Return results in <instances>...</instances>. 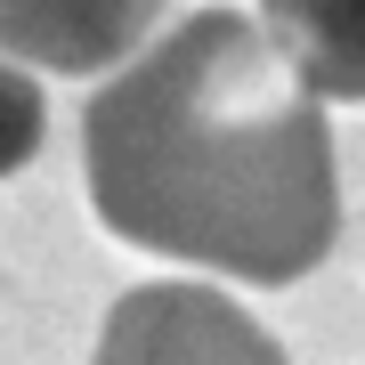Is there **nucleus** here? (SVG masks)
Returning <instances> with one entry per match:
<instances>
[{"label":"nucleus","mask_w":365,"mask_h":365,"mask_svg":"<svg viewBox=\"0 0 365 365\" xmlns=\"http://www.w3.org/2000/svg\"><path fill=\"white\" fill-rule=\"evenodd\" d=\"M81 179L122 244L244 284H292L333 252L341 170L260 16L195 9L81 106Z\"/></svg>","instance_id":"nucleus-1"},{"label":"nucleus","mask_w":365,"mask_h":365,"mask_svg":"<svg viewBox=\"0 0 365 365\" xmlns=\"http://www.w3.org/2000/svg\"><path fill=\"white\" fill-rule=\"evenodd\" d=\"M90 365H284V349L211 284H138L106 309Z\"/></svg>","instance_id":"nucleus-2"},{"label":"nucleus","mask_w":365,"mask_h":365,"mask_svg":"<svg viewBox=\"0 0 365 365\" xmlns=\"http://www.w3.org/2000/svg\"><path fill=\"white\" fill-rule=\"evenodd\" d=\"M170 0H0V57L25 73H122Z\"/></svg>","instance_id":"nucleus-3"},{"label":"nucleus","mask_w":365,"mask_h":365,"mask_svg":"<svg viewBox=\"0 0 365 365\" xmlns=\"http://www.w3.org/2000/svg\"><path fill=\"white\" fill-rule=\"evenodd\" d=\"M260 33L317 106H365V0H260Z\"/></svg>","instance_id":"nucleus-4"},{"label":"nucleus","mask_w":365,"mask_h":365,"mask_svg":"<svg viewBox=\"0 0 365 365\" xmlns=\"http://www.w3.org/2000/svg\"><path fill=\"white\" fill-rule=\"evenodd\" d=\"M41 130H49V98H41V81L0 57V179H16V170L41 155Z\"/></svg>","instance_id":"nucleus-5"}]
</instances>
